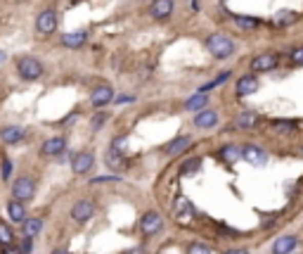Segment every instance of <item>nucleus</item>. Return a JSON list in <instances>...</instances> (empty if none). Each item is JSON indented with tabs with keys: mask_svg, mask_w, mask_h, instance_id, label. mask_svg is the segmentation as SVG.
Listing matches in <instances>:
<instances>
[{
	"mask_svg": "<svg viewBox=\"0 0 303 254\" xmlns=\"http://www.w3.org/2000/svg\"><path fill=\"white\" fill-rule=\"evenodd\" d=\"M206 50H209L211 55L216 57V60H225L235 52V41L225 33H211L206 38Z\"/></svg>",
	"mask_w": 303,
	"mask_h": 254,
	"instance_id": "1",
	"label": "nucleus"
},
{
	"mask_svg": "<svg viewBox=\"0 0 303 254\" xmlns=\"http://www.w3.org/2000/svg\"><path fill=\"white\" fill-rule=\"evenodd\" d=\"M17 74L24 81H38L43 76V64L38 57H19L17 60Z\"/></svg>",
	"mask_w": 303,
	"mask_h": 254,
	"instance_id": "2",
	"label": "nucleus"
},
{
	"mask_svg": "<svg viewBox=\"0 0 303 254\" xmlns=\"http://www.w3.org/2000/svg\"><path fill=\"white\" fill-rule=\"evenodd\" d=\"M137 228H140V233H143L145 238L159 235L161 230H164V216H161L159 211H147V214H143Z\"/></svg>",
	"mask_w": 303,
	"mask_h": 254,
	"instance_id": "3",
	"label": "nucleus"
},
{
	"mask_svg": "<svg viewBox=\"0 0 303 254\" xmlns=\"http://www.w3.org/2000/svg\"><path fill=\"white\" fill-rule=\"evenodd\" d=\"M173 216H175V221H178V223L187 226V223L194 221V216H197V209H194V205H192L185 195H178V197H175V202H173Z\"/></svg>",
	"mask_w": 303,
	"mask_h": 254,
	"instance_id": "4",
	"label": "nucleus"
},
{
	"mask_svg": "<svg viewBox=\"0 0 303 254\" xmlns=\"http://www.w3.org/2000/svg\"><path fill=\"white\" fill-rule=\"evenodd\" d=\"M33 195H36V180H33L31 176H22V178H17L12 183V197L14 199L29 202V199H33Z\"/></svg>",
	"mask_w": 303,
	"mask_h": 254,
	"instance_id": "5",
	"label": "nucleus"
},
{
	"mask_svg": "<svg viewBox=\"0 0 303 254\" xmlns=\"http://www.w3.org/2000/svg\"><path fill=\"white\" fill-rule=\"evenodd\" d=\"M57 12L55 10H43V12L36 17V31L43 33V36H50V33L57 31Z\"/></svg>",
	"mask_w": 303,
	"mask_h": 254,
	"instance_id": "6",
	"label": "nucleus"
},
{
	"mask_svg": "<svg viewBox=\"0 0 303 254\" xmlns=\"http://www.w3.org/2000/svg\"><path fill=\"white\" fill-rule=\"evenodd\" d=\"M95 216V202L93 199H78L74 207H71V219L76 223H86Z\"/></svg>",
	"mask_w": 303,
	"mask_h": 254,
	"instance_id": "7",
	"label": "nucleus"
},
{
	"mask_svg": "<svg viewBox=\"0 0 303 254\" xmlns=\"http://www.w3.org/2000/svg\"><path fill=\"white\" fill-rule=\"evenodd\" d=\"M93 164H95V155L90 152V150H83V152H78V155L74 157V161H71V169H74L76 176H86V174H90Z\"/></svg>",
	"mask_w": 303,
	"mask_h": 254,
	"instance_id": "8",
	"label": "nucleus"
},
{
	"mask_svg": "<svg viewBox=\"0 0 303 254\" xmlns=\"http://www.w3.org/2000/svg\"><path fill=\"white\" fill-rule=\"evenodd\" d=\"M241 159L249 161L251 167H263L268 161V152L263 148H258V145H244L241 148Z\"/></svg>",
	"mask_w": 303,
	"mask_h": 254,
	"instance_id": "9",
	"label": "nucleus"
},
{
	"mask_svg": "<svg viewBox=\"0 0 303 254\" xmlns=\"http://www.w3.org/2000/svg\"><path fill=\"white\" fill-rule=\"evenodd\" d=\"M279 64V57L275 52H263V55H256L251 60V69L256 74H263V71H272V69Z\"/></svg>",
	"mask_w": 303,
	"mask_h": 254,
	"instance_id": "10",
	"label": "nucleus"
},
{
	"mask_svg": "<svg viewBox=\"0 0 303 254\" xmlns=\"http://www.w3.org/2000/svg\"><path fill=\"white\" fill-rule=\"evenodd\" d=\"M64 148H67V138L64 136H52L41 145V155L43 157H57V155H62L64 152Z\"/></svg>",
	"mask_w": 303,
	"mask_h": 254,
	"instance_id": "11",
	"label": "nucleus"
},
{
	"mask_svg": "<svg viewBox=\"0 0 303 254\" xmlns=\"http://www.w3.org/2000/svg\"><path fill=\"white\" fill-rule=\"evenodd\" d=\"M105 164L109 169H114V171H124L126 167H128V159H126V155L121 152V150H116V148H107V152H105Z\"/></svg>",
	"mask_w": 303,
	"mask_h": 254,
	"instance_id": "12",
	"label": "nucleus"
},
{
	"mask_svg": "<svg viewBox=\"0 0 303 254\" xmlns=\"http://www.w3.org/2000/svg\"><path fill=\"white\" fill-rule=\"evenodd\" d=\"M258 90V79H256L254 74H244L237 79V86H235V93L239 95V98H247V95L256 93Z\"/></svg>",
	"mask_w": 303,
	"mask_h": 254,
	"instance_id": "13",
	"label": "nucleus"
},
{
	"mask_svg": "<svg viewBox=\"0 0 303 254\" xmlns=\"http://www.w3.org/2000/svg\"><path fill=\"white\" fill-rule=\"evenodd\" d=\"M90 102H93L95 107H105V105H109V102H114L112 86H109V83H102V86H97L93 93H90Z\"/></svg>",
	"mask_w": 303,
	"mask_h": 254,
	"instance_id": "14",
	"label": "nucleus"
},
{
	"mask_svg": "<svg viewBox=\"0 0 303 254\" xmlns=\"http://www.w3.org/2000/svg\"><path fill=\"white\" fill-rule=\"evenodd\" d=\"M190 145H192V138L190 136H178V138H173L171 143L164 145V155H166V157H178V155H183Z\"/></svg>",
	"mask_w": 303,
	"mask_h": 254,
	"instance_id": "15",
	"label": "nucleus"
},
{
	"mask_svg": "<svg viewBox=\"0 0 303 254\" xmlns=\"http://www.w3.org/2000/svg\"><path fill=\"white\" fill-rule=\"evenodd\" d=\"M298 247V238L296 235H282L272 242V254H294V249Z\"/></svg>",
	"mask_w": 303,
	"mask_h": 254,
	"instance_id": "16",
	"label": "nucleus"
},
{
	"mask_svg": "<svg viewBox=\"0 0 303 254\" xmlns=\"http://www.w3.org/2000/svg\"><path fill=\"white\" fill-rule=\"evenodd\" d=\"M149 14L154 19H159V22L168 19L173 14V0H154V3L149 5Z\"/></svg>",
	"mask_w": 303,
	"mask_h": 254,
	"instance_id": "17",
	"label": "nucleus"
},
{
	"mask_svg": "<svg viewBox=\"0 0 303 254\" xmlns=\"http://www.w3.org/2000/svg\"><path fill=\"white\" fill-rule=\"evenodd\" d=\"M194 126H197V129H201V131L216 129V126H218V112H213V110L197 112V117H194Z\"/></svg>",
	"mask_w": 303,
	"mask_h": 254,
	"instance_id": "18",
	"label": "nucleus"
},
{
	"mask_svg": "<svg viewBox=\"0 0 303 254\" xmlns=\"http://www.w3.org/2000/svg\"><path fill=\"white\" fill-rule=\"evenodd\" d=\"M24 136H26V131L22 129V126H3V129H0V138H3V143H7V145L22 143Z\"/></svg>",
	"mask_w": 303,
	"mask_h": 254,
	"instance_id": "19",
	"label": "nucleus"
},
{
	"mask_svg": "<svg viewBox=\"0 0 303 254\" xmlns=\"http://www.w3.org/2000/svg\"><path fill=\"white\" fill-rule=\"evenodd\" d=\"M7 214H10V221L24 223L26 219V202H19V199H7Z\"/></svg>",
	"mask_w": 303,
	"mask_h": 254,
	"instance_id": "20",
	"label": "nucleus"
},
{
	"mask_svg": "<svg viewBox=\"0 0 303 254\" xmlns=\"http://www.w3.org/2000/svg\"><path fill=\"white\" fill-rule=\"evenodd\" d=\"M232 22H235L239 29H244V31H256L260 26V19L249 17V14H232Z\"/></svg>",
	"mask_w": 303,
	"mask_h": 254,
	"instance_id": "21",
	"label": "nucleus"
},
{
	"mask_svg": "<svg viewBox=\"0 0 303 254\" xmlns=\"http://www.w3.org/2000/svg\"><path fill=\"white\" fill-rule=\"evenodd\" d=\"M296 129H298V124L291 121V119H277V121H272V131L277 136H291Z\"/></svg>",
	"mask_w": 303,
	"mask_h": 254,
	"instance_id": "22",
	"label": "nucleus"
},
{
	"mask_svg": "<svg viewBox=\"0 0 303 254\" xmlns=\"http://www.w3.org/2000/svg\"><path fill=\"white\" fill-rule=\"evenodd\" d=\"M218 157L223 161H228V164H232V161H237L241 157V148H237V145H223V148L218 150Z\"/></svg>",
	"mask_w": 303,
	"mask_h": 254,
	"instance_id": "23",
	"label": "nucleus"
},
{
	"mask_svg": "<svg viewBox=\"0 0 303 254\" xmlns=\"http://www.w3.org/2000/svg\"><path fill=\"white\" fill-rule=\"evenodd\" d=\"M201 171V157H192L180 164V176H194Z\"/></svg>",
	"mask_w": 303,
	"mask_h": 254,
	"instance_id": "24",
	"label": "nucleus"
},
{
	"mask_svg": "<svg viewBox=\"0 0 303 254\" xmlns=\"http://www.w3.org/2000/svg\"><path fill=\"white\" fill-rule=\"evenodd\" d=\"M86 33L83 31H76V33H64L62 36V45L64 48H71V50H76V48H80V45L86 43Z\"/></svg>",
	"mask_w": 303,
	"mask_h": 254,
	"instance_id": "25",
	"label": "nucleus"
},
{
	"mask_svg": "<svg viewBox=\"0 0 303 254\" xmlns=\"http://www.w3.org/2000/svg\"><path fill=\"white\" fill-rule=\"evenodd\" d=\"M22 230H24V238H36L41 230H43V221L41 219H26L24 223H22Z\"/></svg>",
	"mask_w": 303,
	"mask_h": 254,
	"instance_id": "26",
	"label": "nucleus"
},
{
	"mask_svg": "<svg viewBox=\"0 0 303 254\" xmlns=\"http://www.w3.org/2000/svg\"><path fill=\"white\" fill-rule=\"evenodd\" d=\"M206 105H209V95H206V93H197V95H192V98L185 102V110H190V112H201Z\"/></svg>",
	"mask_w": 303,
	"mask_h": 254,
	"instance_id": "27",
	"label": "nucleus"
},
{
	"mask_svg": "<svg viewBox=\"0 0 303 254\" xmlns=\"http://www.w3.org/2000/svg\"><path fill=\"white\" fill-rule=\"evenodd\" d=\"M258 121H260V114H256V112H241L237 117V126L239 129H254Z\"/></svg>",
	"mask_w": 303,
	"mask_h": 254,
	"instance_id": "28",
	"label": "nucleus"
},
{
	"mask_svg": "<svg viewBox=\"0 0 303 254\" xmlns=\"http://www.w3.org/2000/svg\"><path fill=\"white\" fill-rule=\"evenodd\" d=\"M296 19H298L296 12H289V10H285V12H277V14H275L272 24H275V26H289V24H294Z\"/></svg>",
	"mask_w": 303,
	"mask_h": 254,
	"instance_id": "29",
	"label": "nucleus"
},
{
	"mask_svg": "<svg viewBox=\"0 0 303 254\" xmlns=\"http://www.w3.org/2000/svg\"><path fill=\"white\" fill-rule=\"evenodd\" d=\"M12 240H14L12 228H10L5 221H0V242H3V245H12Z\"/></svg>",
	"mask_w": 303,
	"mask_h": 254,
	"instance_id": "30",
	"label": "nucleus"
},
{
	"mask_svg": "<svg viewBox=\"0 0 303 254\" xmlns=\"http://www.w3.org/2000/svg\"><path fill=\"white\" fill-rule=\"evenodd\" d=\"M230 76H232V74H230V71H223V74H218L216 79L211 81V83H206V86L201 88V93H204V90H211V88H216V86H223V83L230 79Z\"/></svg>",
	"mask_w": 303,
	"mask_h": 254,
	"instance_id": "31",
	"label": "nucleus"
},
{
	"mask_svg": "<svg viewBox=\"0 0 303 254\" xmlns=\"http://www.w3.org/2000/svg\"><path fill=\"white\" fill-rule=\"evenodd\" d=\"M187 254H211V249L206 247V245H201V242H192Z\"/></svg>",
	"mask_w": 303,
	"mask_h": 254,
	"instance_id": "32",
	"label": "nucleus"
},
{
	"mask_svg": "<svg viewBox=\"0 0 303 254\" xmlns=\"http://www.w3.org/2000/svg\"><path fill=\"white\" fill-rule=\"evenodd\" d=\"M291 62L296 64V67H303V45L291 50Z\"/></svg>",
	"mask_w": 303,
	"mask_h": 254,
	"instance_id": "33",
	"label": "nucleus"
},
{
	"mask_svg": "<svg viewBox=\"0 0 303 254\" xmlns=\"http://www.w3.org/2000/svg\"><path fill=\"white\" fill-rule=\"evenodd\" d=\"M118 180H121V176H97V178H93L90 183L97 186V183H118Z\"/></svg>",
	"mask_w": 303,
	"mask_h": 254,
	"instance_id": "34",
	"label": "nucleus"
},
{
	"mask_svg": "<svg viewBox=\"0 0 303 254\" xmlns=\"http://www.w3.org/2000/svg\"><path fill=\"white\" fill-rule=\"evenodd\" d=\"M10 174H12V161L5 157V159H3V174L0 176H3V180H10Z\"/></svg>",
	"mask_w": 303,
	"mask_h": 254,
	"instance_id": "35",
	"label": "nucleus"
},
{
	"mask_svg": "<svg viewBox=\"0 0 303 254\" xmlns=\"http://www.w3.org/2000/svg\"><path fill=\"white\" fill-rule=\"evenodd\" d=\"M126 143H128V136H116V138H114V143H112V148H116V150H121V152H124Z\"/></svg>",
	"mask_w": 303,
	"mask_h": 254,
	"instance_id": "36",
	"label": "nucleus"
},
{
	"mask_svg": "<svg viewBox=\"0 0 303 254\" xmlns=\"http://www.w3.org/2000/svg\"><path fill=\"white\" fill-rule=\"evenodd\" d=\"M19 249H22V254H29L33 249V238H24L22 240V245H19Z\"/></svg>",
	"mask_w": 303,
	"mask_h": 254,
	"instance_id": "37",
	"label": "nucleus"
},
{
	"mask_svg": "<svg viewBox=\"0 0 303 254\" xmlns=\"http://www.w3.org/2000/svg\"><path fill=\"white\" fill-rule=\"evenodd\" d=\"M225 254H249V249H244V247H230V249H225Z\"/></svg>",
	"mask_w": 303,
	"mask_h": 254,
	"instance_id": "38",
	"label": "nucleus"
},
{
	"mask_svg": "<svg viewBox=\"0 0 303 254\" xmlns=\"http://www.w3.org/2000/svg\"><path fill=\"white\" fill-rule=\"evenodd\" d=\"M107 117H109L107 112H105V114H97V119H95V129H99V126L105 124V121H107Z\"/></svg>",
	"mask_w": 303,
	"mask_h": 254,
	"instance_id": "39",
	"label": "nucleus"
},
{
	"mask_svg": "<svg viewBox=\"0 0 303 254\" xmlns=\"http://www.w3.org/2000/svg\"><path fill=\"white\" fill-rule=\"evenodd\" d=\"M3 254H22V249L19 247H14V245H7V249Z\"/></svg>",
	"mask_w": 303,
	"mask_h": 254,
	"instance_id": "40",
	"label": "nucleus"
},
{
	"mask_svg": "<svg viewBox=\"0 0 303 254\" xmlns=\"http://www.w3.org/2000/svg\"><path fill=\"white\" fill-rule=\"evenodd\" d=\"M124 254H145V252H143V249H140V247H133V249H126Z\"/></svg>",
	"mask_w": 303,
	"mask_h": 254,
	"instance_id": "41",
	"label": "nucleus"
},
{
	"mask_svg": "<svg viewBox=\"0 0 303 254\" xmlns=\"http://www.w3.org/2000/svg\"><path fill=\"white\" fill-rule=\"evenodd\" d=\"M52 254H69V249H64V247H57V249H52Z\"/></svg>",
	"mask_w": 303,
	"mask_h": 254,
	"instance_id": "42",
	"label": "nucleus"
},
{
	"mask_svg": "<svg viewBox=\"0 0 303 254\" xmlns=\"http://www.w3.org/2000/svg\"><path fill=\"white\" fill-rule=\"evenodd\" d=\"M220 3H225V0H220Z\"/></svg>",
	"mask_w": 303,
	"mask_h": 254,
	"instance_id": "43",
	"label": "nucleus"
}]
</instances>
